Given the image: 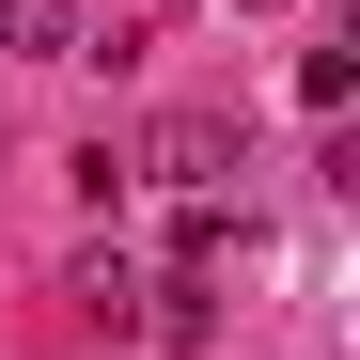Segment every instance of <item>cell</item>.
<instances>
[{"label": "cell", "instance_id": "1", "mask_svg": "<svg viewBox=\"0 0 360 360\" xmlns=\"http://www.w3.org/2000/svg\"><path fill=\"white\" fill-rule=\"evenodd\" d=\"M141 172H157V188H188V204H219V172H235V110H157V126H141Z\"/></svg>", "mask_w": 360, "mask_h": 360}, {"label": "cell", "instance_id": "2", "mask_svg": "<svg viewBox=\"0 0 360 360\" xmlns=\"http://www.w3.org/2000/svg\"><path fill=\"white\" fill-rule=\"evenodd\" d=\"M0 47H16V63H79L94 16H79V0H0Z\"/></svg>", "mask_w": 360, "mask_h": 360}, {"label": "cell", "instance_id": "3", "mask_svg": "<svg viewBox=\"0 0 360 360\" xmlns=\"http://www.w3.org/2000/svg\"><path fill=\"white\" fill-rule=\"evenodd\" d=\"M204 329H219V282H204V266H172V282H157V345H172V360H188Z\"/></svg>", "mask_w": 360, "mask_h": 360}]
</instances>
